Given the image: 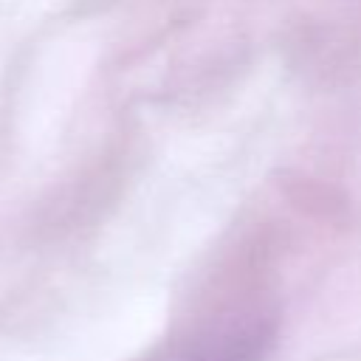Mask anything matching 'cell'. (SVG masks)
<instances>
[]
</instances>
